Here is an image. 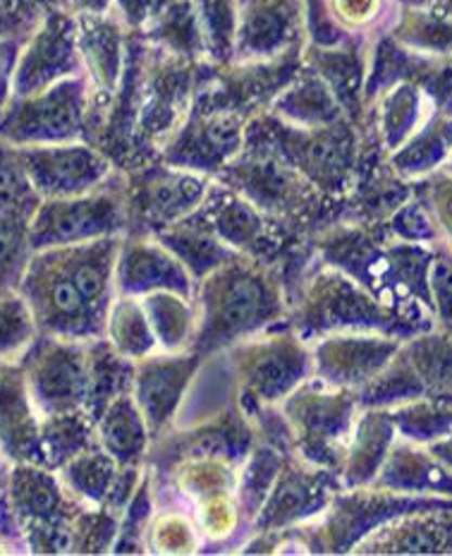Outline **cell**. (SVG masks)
<instances>
[{
    "label": "cell",
    "instance_id": "cell-16",
    "mask_svg": "<svg viewBox=\"0 0 452 556\" xmlns=\"http://www.w3.org/2000/svg\"><path fill=\"white\" fill-rule=\"evenodd\" d=\"M311 351V375L328 387H364L384 369L398 343L378 336L326 333L317 339Z\"/></svg>",
    "mask_w": 452,
    "mask_h": 556
},
{
    "label": "cell",
    "instance_id": "cell-7",
    "mask_svg": "<svg viewBox=\"0 0 452 556\" xmlns=\"http://www.w3.org/2000/svg\"><path fill=\"white\" fill-rule=\"evenodd\" d=\"M245 147V121L240 111L196 97L192 115L184 118L164 147L166 164L194 173H220Z\"/></svg>",
    "mask_w": 452,
    "mask_h": 556
},
{
    "label": "cell",
    "instance_id": "cell-2",
    "mask_svg": "<svg viewBox=\"0 0 452 556\" xmlns=\"http://www.w3.org/2000/svg\"><path fill=\"white\" fill-rule=\"evenodd\" d=\"M196 333L192 351L202 357L261 333L283 315L277 283L261 266L235 254L194 286Z\"/></svg>",
    "mask_w": 452,
    "mask_h": 556
},
{
    "label": "cell",
    "instance_id": "cell-24",
    "mask_svg": "<svg viewBox=\"0 0 452 556\" xmlns=\"http://www.w3.org/2000/svg\"><path fill=\"white\" fill-rule=\"evenodd\" d=\"M139 300H142V307L151 321V329H154L160 353L192 351L196 333V309L190 298L158 291Z\"/></svg>",
    "mask_w": 452,
    "mask_h": 556
},
{
    "label": "cell",
    "instance_id": "cell-22",
    "mask_svg": "<svg viewBox=\"0 0 452 556\" xmlns=\"http://www.w3.org/2000/svg\"><path fill=\"white\" fill-rule=\"evenodd\" d=\"M103 339L113 345V351H118L132 363L158 353L154 329H151L142 300L137 295L115 293L106 324H103Z\"/></svg>",
    "mask_w": 452,
    "mask_h": 556
},
{
    "label": "cell",
    "instance_id": "cell-28",
    "mask_svg": "<svg viewBox=\"0 0 452 556\" xmlns=\"http://www.w3.org/2000/svg\"><path fill=\"white\" fill-rule=\"evenodd\" d=\"M199 20L206 55L225 63L233 55V39L237 25V0H192Z\"/></svg>",
    "mask_w": 452,
    "mask_h": 556
},
{
    "label": "cell",
    "instance_id": "cell-12",
    "mask_svg": "<svg viewBox=\"0 0 452 556\" xmlns=\"http://www.w3.org/2000/svg\"><path fill=\"white\" fill-rule=\"evenodd\" d=\"M211 180L204 173H194L178 166H158L139 176L130 204L125 214L142 222L144 230H158L176 226L190 218L206 200Z\"/></svg>",
    "mask_w": 452,
    "mask_h": 556
},
{
    "label": "cell",
    "instance_id": "cell-31",
    "mask_svg": "<svg viewBox=\"0 0 452 556\" xmlns=\"http://www.w3.org/2000/svg\"><path fill=\"white\" fill-rule=\"evenodd\" d=\"M29 254L27 222L0 216V286H17Z\"/></svg>",
    "mask_w": 452,
    "mask_h": 556
},
{
    "label": "cell",
    "instance_id": "cell-10",
    "mask_svg": "<svg viewBox=\"0 0 452 556\" xmlns=\"http://www.w3.org/2000/svg\"><path fill=\"white\" fill-rule=\"evenodd\" d=\"M285 415L305 460L333 466L340 458L335 442L352 425V401L343 389L305 379L285 399Z\"/></svg>",
    "mask_w": 452,
    "mask_h": 556
},
{
    "label": "cell",
    "instance_id": "cell-29",
    "mask_svg": "<svg viewBox=\"0 0 452 556\" xmlns=\"http://www.w3.org/2000/svg\"><path fill=\"white\" fill-rule=\"evenodd\" d=\"M448 547H452V530L434 523V518H426L410 520L396 532L388 530V538L378 535L369 540L364 552H450Z\"/></svg>",
    "mask_w": 452,
    "mask_h": 556
},
{
    "label": "cell",
    "instance_id": "cell-33",
    "mask_svg": "<svg viewBox=\"0 0 452 556\" xmlns=\"http://www.w3.org/2000/svg\"><path fill=\"white\" fill-rule=\"evenodd\" d=\"M10 49V41L0 39V109L5 106L10 97V75H13V65L17 53H5Z\"/></svg>",
    "mask_w": 452,
    "mask_h": 556
},
{
    "label": "cell",
    "instance_id": "cell-1",
    "mask_svg": "<svg viewBox=\"0 0 452 556\" xmlns=\"http://www.w3.org/2000/svg\"><path fill=\"white\" fill-rule=\"evenodd\" d=\"M118 248L120 236H106L29 254L15 288L39 333L69 341L103 339L115 298Z\"/></svg>",
    "mask_w": 452,
    "mask_h": 556
},
{
    "label": "cell",
    "instance_id": "cell-23",
    "mask_svg": "<svg viewBox=\"0 0 452 556\" xmlns=\"http://www.w3.org/2000/svg\"><path fill=\"white\" fill-rule=\"evenodd\" d=\"M122 466L101 446L87 448L57 468V478L75 500L108 506Z\"/></svg>",
    "mask_w": 452,
    "mask_h": 556
},
{
    "label": "cell",
    "instance_id": "cell-3",
    "mask_svg": "<svg viewBox=\"0 0 452 556\" xmlns=\"http://www.w3.org/2000/svg\"><path fill=\"white\" fill-rule=\"evenodd\" d=\"M87 77H65L37 94L8 99L0 109V142L10 147L77 142L87 135Z\"/></svg>",
    "mask_w": 452,
    "mask_h": 556
},
{
    "label": "cell",
    "instance_id": "cell-4",
    "mask_svg": "<svg viewBox=\"0 0 452 556\" xmlns=\"http://www.w3.org/2000/svg\"><path fill=\"white\" fill-rule=\"evenodd\" d=\"M29 401L39 420L87 408L89 353L87 341L39 333L20 357Z\"/></svg>",
    "mask_w": 452,
    "mask_h": 556
},
{
    "label": "cell",
    "instance_id": "cell-21",
    "mask_svg": "<svg viewBox=\"0 0 452 556\" xmlns=\"http://www.w3.org/2000/svg\"><path fill=\"white\" fill-rule=\"evenodd\" d=\"M156 240L176 254L194 281H202V278L206 274H211L216 266L225 264L237 254L233 248H228L223 240L216 238L211 230L204 228L199 222H194L192 216L176 226L158 230Z\"/></svg>",
    "mask_w": 452,
    "mask_h": 556
},
{
    "label": "cell",
    "instance_id": "cell-13",
    "mask_svg": "<svg viewBox=\"0 0 452 556\" xmlns=\"http://www.w3.org/2000/svg\"><path fill=\"white\" fill-rule=\"evenodd\" d=\"M202 361L204 357L194 351H158L134 363L130 393L144 417L151 439L164 434L166 427L176 420L184 393H188Z\"/></svg>",
    "mask_w": 452,
    "mask_h": 556
},
{
    "label": "cell",
    "instance_id": "cell-6",
    "mask_svg": "<svg viewBox=\"0 0 452 556\" xmlns=\"http://www.w3.org/2000/svg\"><path fill=\"white\" fill-rule=\"evenodd\" d=\"M233 372L257 403L285 401L311 377V351L297 333L249 336L233 345Z\"/></svg>",
    "mask_w": 452,
    "mask_h": 556
},
{
    "label": "cell",
    "instance_id": "cell-17",
    "mask_svg": "<svg viewBox=\"0 0 452 556\" xmlns=\"http://www.w3.org/2000/svg\"><path fill=\"white\" fill-rule=\"evenodd\" d=\"M39 427L20 361H0V456L10 463H41Z\"/></svg>",
    "mask_w": 452,
    "mask_h": 556
},
{
    "label": "cell",
    "instance_id": "cell-8",
    "mask_svg": "<svg viewBox=\"0 0 452 556\" xmlns=\"http://www.w3.org/2000/svg\"><path fill=\"white\" fill-rule=\"evenodd\" d=\"M392 319L380 309L374 298L352 283V278L335 271H323L309 283L301 298L295 333L301 341H317L326 333L354 329H390Z\"/></svg>",
    "mask_w": 452,
    "mask_h": 556
},
{
    "label": "cell",
    "instance_id": "cell-18",
    "mask_svg": "<svg viewBox=\"0 0 452 556\" xmlns=\"http://www.w3.org/2000/svg\"><path fill=\"white\" fill-rule=\"evenodd\" d=\"M321 470L287 466L281 468L277 478L271 486V494L266 496V506L257 526L261 530H277L297 520L319 514V508L326 506L328 486L321 484Z\"/></svg>",
    "mask_w": 452,
    "mask_h": 556
},
{
    "label": "cell",
    "instance_id": "cell-5",
    "mask_svg": "<svg viewBox=\"0 0 452 556\" xmlns=\"http://www.w3.org/2000/svg\"><path fill=\"white\" fill-rule=\"evenodd\" d=\"M127 214L120 194L91 190L77 197L41 200L27 224L31 252L77 245V242L120 236Z\"/></svg>",
    "mask_w": 452,
    "mask_h": 556
},
{
    "label": "cell",
    "instance_id": "cell-20",
    "mask_svg": "<svg viewBox=\"0 0 452 556\" xmlns=\"http://www.w3.org/2000/svg\"><path fill=\"white\" fill-rule=\"evenodd\" d=\"M275 118L295 127H326L338 118V103L333 91L317 73L293 79L271 103Z\"/></svg>",
    "mask_w": 452,
    "mask_h": 556
},
{
    "label": "cell",
    "instance_id": "cell-11",
    "mask_svg": "<svg viewBox=\"0 0 452 556\" xmlns=\"http://www.w3.org/2000/svg\"><path fill=\"white\" fill-rule=\"evenodd\" d=\"M15 149L29 182L41 200L87 194L101 188L113 170L108 156L82 139Z\"/></svg>",
    "mask_w": 452,
    "mask_h": 556
},
{
    "label": "cell",
    "instance_id": "cell-9",
    "mask_svg": "<svg viewBox=\"0 0 452 556\" xmlns=\"http://www.w3.org/2000/svg\"><path fill=\"white\" fill-rule=\"evenodd\" d=\"M75 75H85L77 46V22L67 10H55L25 37L10 75L8 99L37 94Z\"/></svg>",
    "mask_w": 452,
    "mask_h": 556
},
{
    "label": "cell",
    "instance_id": "cell-30",
    "mask_svg": "<svg viewBox=\"0 0 452 556\" xmlns=\"http://www.w3.org/2000/svg\"><path fill=\"white\" fill-rule=\"evenodd\" d=\"M390 422L384 417L369 415L366 420L359 425L354 442L350 446V456H347V482L359 484L366 482L374 475L376 466L384 458L386 444L390 442Z\"/></svg>",
    "mask_w": 452,
    "mask_h": 556
},
{
    "label": "cell",
    "instance_id": "cell-27",
    "mask_svg": "<svg viewBox=\"0 0 452 556\" xmlns=\"http://www.w3.org/2000/svg\"><path fill=\"white\" fill-rule=\"evenodd\" d=\"M37 336L25 298L15 286H0V361H20Z\"/></svg>",
    "mask_w": 452,
    "mask_h": 556
},
{
    "label": "cell",
    "instance_id": "cell-19",
    "mask_svg": "<svg viewBox=\"0 0 452 556\" xmlns=\"http://www.w3.org/2000/svg\"><path fill=\"white\" fill-rule=\"evenodd\" d=\"M99 446L120 466H139L148 446V427L139 413L132 393H120L96 417Z\"/></svg>",
    "mask_w": 452,
    "mask_h": 556
},
{
    "label": "cell",
    "instance_id": "cell-32",
    "mask_svg": "<svg viewBox=\"0 0 452 556\" xmlns=\"http://www.w3.org/2000/svg\"><path fill=\"white\" fill-rule=\"evenodd\" d=\"M151 3L154 0H113V10H118V17L125 27L142 29L148 20Z\"/></svg>",
    "mask_w": 452,
    "mask_h": 556
},
{
    "label": "cell",
    "instance_id": "cell-26",
    "mask_svg": "<svg viewBox=\"0 0 452 556\" xmlns=\"http://www.w3.org/2000/svg\"><path fill=\"white\" fill-rule=\"evenodd\" d=\"M41 197L29 182L17 149L0 142V216L27 222L37 212Z\"/></svg>",
    "mask_w": 452,
    "mask_h": 556
},
{
    "label": "cell",
    "instance_id": "cell-14",
    "mask_svg": "<svg viewBox=\"0 0 452 556\" xmlns=\"http://www.w3.org/2000/svg\"><path fill=\"white\" fill-rule=\"evenodd\" d=\"M301 10V0H237L230 61L259 63L297 51Z\"/></svg>",
    "mask_w": 452,
    "mask_h": 556
},
{
    "label": "cell",
    "instance_id": "cell-15",
    "mask_svg": "<svg viewBox=\"0 0 452 556\" xmlns=\"http://www.w3.org/2000/svg\"><path fill=\"white\" fill-rule=\"evenodd\" d=\"M158 291L194 300V278L156 238H120L115 260V293L144 298Z\"/></svg>",
    "mask_w": 452,
    "mask_h": 556
},
{
    "label": "cell",
    "instance_id": "cell-25",
    "mask_svg": "<svg viewBox=\"0 0 452 556\" xmlns=\"http://www.w3.org/2000/svg\"><path fill=\"white\" fill-rule=\"evenodd\" d=\"M94 446H99L96 427L85 410L51 415L41 420L39 454L41 466L46 468L57 470L69 458H75L77 454Z\"/></svg>",
    "mask_w": 452,
    "mask_h": 556
}]
</instances>
